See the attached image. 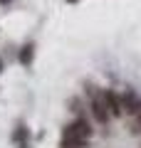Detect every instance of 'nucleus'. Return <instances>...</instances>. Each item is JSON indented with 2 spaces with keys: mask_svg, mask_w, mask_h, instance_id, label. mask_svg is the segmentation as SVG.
<instances>
[{
  "mask_svg": "<svg viewBox=\"0 0 141 148\" xmlns=\"http://www.w3.org/2000/svg\"><path fill=\"white\" fill-rule=\"evenodd\" d=\"M27 136H30V133H27V128L20 123V126L12 131V143H17L20 148H27Z\"/></svg>",
  "mask_w": 141,
  "mask_h": 148,
  "instance_id": "obj_6",
  "label": "nucleus"
},
{
  "mask_svg": "<svg viewBox=\"0 0 141 148\" xmlns=\"http://www.w3.org/2000/svg\"><path fill=\"white\" fill-rule=\"evenodd\" d=\"M64 3H69V5H72V3H79V0H64Z\"/></svg>",
  "mask_w": 141,
  "mask_h": 148,
  "instance_id": "obj_9",
  "label": "nucleus"
},
{
  "mask_svg": "<svg viewBox=\"0 0 141 148\" xmlns=\"http://www.w3.org/2000/svg\"><path fill=\"white\" fill-rule=\"evenodd\" d=\"M12 0H0V5H10Z\"/></svg>",
  "mask_w": 141,
  "mask_h": 148,
  "instance_id": "obj_8",
  "label": "nucleus"
},
{
  "mask_svg": "<svg viewBox=\"0 0 141 148\" xmlns=\"http://www.w3.org/2000/svg\"><path fill=\"white\" fill-rule=\"evenodd\" d=\"M121 104H124V111L131 114V116H139L141 114V96L136 94L134 89H126L121 94Z\"/></svg>",
  "mask_w": 141,
  "mask_h": 148,
  "instance_id": "obj_3",
  "label": "nucleus"
},
{
  "mask_svg": "<svg viewBox=\"0 0 141 148\" xmlns=\"http://www.w3.org/2000/svg\"><path fill=\"white\" fill-rule=\"evenodd\" d=\"M104 104H106V109H109L111 116H121V114H124L121 94H116L114 89H106V91H104Z\"/></svg>",
  "mask_w": 141,
  "mask_h": 148,
  "instance_id": "obj_4",
  "label": "nucleus"
},
{
  "mask_svg": "<svg viewBox=\"0 0 141 148\" xmlns=\"http://www.w3.org/2000/svg\"><path fill=\"white\" fill-rule=\"evenodd\" d=\"M92 138V123L87 119H74L62 133V148H84Z\"/></svg>",
  "mask_w": 141,
  "mask_h": 148,
  "instance_id": "obj_1",
  "label": "nucleus"
},
{
  "mask_svg": "<svg viewBox=\"0 0 141 148\" xmlns=\"http://www.w3.org/2000/svg\"><path fill=\"white\" fill-rule=\"evenodd\" d=\"M131 131L141 133V114H139V116H134V121H131Z\"/></svg>",
  "mask_w": 141,
  "mask_h": 148,
  "instance_id": "obj_7",
  "label": "nucleus"
},
{
  "mask_svg": "<svg viewBox=\"0 0 141 148\" xmlns=\"http://www.w3.org/2000/svg\"><path fill=\"white\" fill-rule=\"evenodd\" d=\"M32 57H35V45L27 42L25 47L20 49V64H22V67H30V64H32Z\"/></svg>",
  "mask_w": 141,
  "mask_h": 148,
  "instance_id": "obj_5",
  "label": "nucleus"
},
{
  "mask_svg": "<svg viewBox=\"0 0 141 148\" xmlns=\"http://www.w3.org/2000/svg\"><path fill=\"white\" fill-rule=\"evenodd\" d=\"M87 96H89V111H92V119L97 123H106L109 121V109L104 104V91H99L97 86H87Z\"/></svg>",
  "mask_w": 141,
  "mask_h": 148,
  "instance_id": "obj_2",
  "label": "nucleus"
},
{
  "mask_svg": "<svg viewBox=\"0 0 141 148\" xmlns=\"http://www.w3.org/2000/svg\"><path fill=\"white\" fill-rule=\"evenodd\" d=\"M0 72H3V59H0Z\"/></svg>",
  "mask_w": 141,
  "mask_h": 148,
  "instance_id": "obj_10",
  "label": "nucleus"
}]
</instances>
